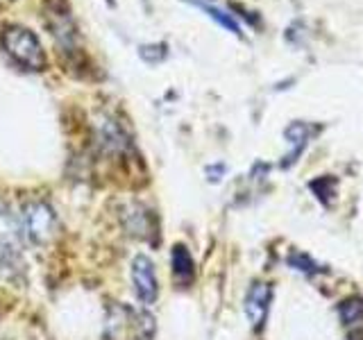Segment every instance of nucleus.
Segmentation results:
<instances>
[{
  "instance_id": "9",
  "label": "nucleus",
  "mask_w": 363,
  "mask_h": 340,
  "mask_svg": "<svg viewBox=\"0 0 363 340\" xmlns=\"http://www.w3.org/2000/svg\"><path fill=\"white\" fill-rule=\"evenodd\" d=\"M170 264H173V277L182 283H189L193 279V275H196V264H193V256L184 245L173 247Z\"/></svg>"
},
{
  "instance_id": "12",
  "label": "nucleus",
  "mask_w": 363,
  "mask_h": 340,
  "mask_svg": "<svg viewBox=\"0 0 363 340\" xmlns=\"http://www.w3.org/2000/svg\"><path fill=\"white\" fill-rule=\"evenodd\" d=\"M189 3H191V5H196V7H200L202 11H207V14H209L216 23H220V26H223L225 30H230V32H234V34H241V28H238V23H236L230 14H225V11L216 9V7L204 5V3H200V0H189Z\"/></svg>"
},
{
  "instance_id": "7",
  "label": "nucleus",
  "mask_w": 363,
  "mask_h": 340,
  "mask_svg": "<svg viewBox=\"0 0 363 340\" xmlns=\"http://www.w3.org/2000/svg\"><path fill=\"white\" fill-rule=\"evenodd\" d=\"M132 286L134 295L143 306H152L159 298V281H157V272L155 264L150 256L145 254H136L132 261Z\"/></svg>"
},
{
  "instance_id": "1",
  "label": "nucleus",
  "mask_w": 363,
  "mask_h": 340,
  "mask_svg": "<svg viewBox=\"0 0 363 340\" xmlns=\"http://www.w3.org/2000/svg\"><path fill=\"white\" fill-rule=\"evenodd\" d=\"M157 332L155 317L143 309H132L125 304H113L105 317L107 340H152Z\"/></svg>"
},
{
  "instance_id": "2",
  "label": "nucleus",
  "mask_w": 363,
  "mask_h": 340,
  "mask_svg": "<svg viewBox=\"0 0 363 340\" xmlns=\"http://www.w3.org/2000/svg\"><path fill=\"white\" fill-rule=\"evenodd\" d=\"M0 45L9 60L26 71H43L45 68V50L32 30L23 26H7L0 34Z\"/></svg>"
},
{
  "instance_id": "10",
  "label": "nucleus",
  "mask_w": 363,
  "mask_h": 340,
  "mask_svg": "<svg viewBox=\"0 0 363 340\" xmlns=\"http://www.w3.org/2000/svg\"><path fill=\"white\" fill-rule=\"evenodd\" d=\"M286 139H289V143H293L295 147H293V152L286 157V162H284V166L293 164V162H295V157H298V154L304 150L306 141H309V128H306L304 123H293L291 128L286 130Z\"/></svg>"
},
{
  "instance_id": "6",
  "label": "nucleus",
  "mask_w": 363,
  "mask_h": 340,
  "mask_svg": "<svg viewBox=\"0 0 363 340\" xmlns=\"http://www.w3.org/2000/svg\"><path fill=\"white\" fill-rule=\"evenodd\" d=\"M94 141H96V147L100 154L105 157H125L128 152L134 150L132 145V139L130 134L125 132L123 125L111 118V116H100L94 125Z\"/></svg>"
},
{
  "instance_id": "5",
  "label": "nucleus",
  "mask_w": 363,
  "mask_h": 340,
  "mask_svg": "<svg viewBox=\"0 0 363 340\" xmlns=\"http://www.w3.org/2000/svg\"><path fill=\"white\" fill-rule=\"evenodd\" d=\"M21 268V227L0 202V275L11 277Z\"/></svg>"
},
{
  "instance_id": "13",
  "label": "nucleus",
  "mask_w": 363,
  "mask_h": 340,
  "mask_svg": "<svg viewBox=\"0 0 363 340\" xmlns=\"http://www.w3.org/2000/svg\"><path fill=\"white\" fill-rule=\"evenodd\" d=\"M340 313H343V320L347 324L361 322V317H363V302L361 300H352V302H347L343 306V309H340Z\"/></svg>"
},
{
  "instance_id": "8",
  "label": "nucleus",
  "mask_w": 363,
  "mask_h": 340,
  "mask_svg": "<svg viewBox=\"0 0 363 340\" xmlns=\"http://www.w3.org/2000/svg\"><path fill=\"white\" fill-rule=\"evenodd\" d=\"M270 300H272V290L268 283H252V288L245 295V315L250 324L255 329H261L268 317L270 309Z\"/></svg>"
},
{
  "instance_id": "4",
  "label": "nucleus",
  "mask_w": 363,
  "mask_h": 340,
  "mask_svg": "<svg viewBox=\"0 0 363 340\" xmlns=\"http://www.w3.org/2000/svg\"><path fill=\"white\" fill-rule=\"evenodd\" d=\"M45 28L50 30L52 39L62 48V52H77V26L71 16V9L64 0H45Z\"/></svg>"
},
{
  "instance_id": "11",
  "label": "nucleus",
  "mask_w": 363,
  "mask_h": 340,
  "mask_svg": "<svg viewBox=\"0 0 363 340\" xmlns=\"http://www.w3.org/2000/svg\"><path fill=\"white\" fill-rule=\"evenodd\" d=\"M130 218H132V222H128L130 234H134V236L150 234V230H152V213L145 211L141 204H139V207H134V211H130Z\"/></svg>"
},
{
  "instance_id": "3",
  "label": "nucleus",
  "mask_w": 363,
  "mask_h": 340,
  "mask_svg": "<svg viewBox=\"0 0 363 340\" xmlns=\"http://www.w3.org/2000/svg\"><path fill=\"white\" fill-rule=\"evenodd\" d=\"M21 236L32 245H45L57 232V215L45 200H30L21 211Z\"/></svg>"
}]
</instances>
